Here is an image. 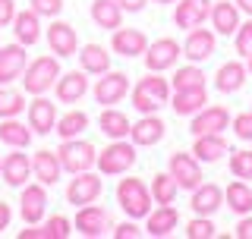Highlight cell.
<instances>
[{"instance_id":"obj_47","label":"cell","mask_w":252,"mask_h":239,"mask_svg":"<svg viewBox=\"0 0 252 239\" xmlns=\"http://www.w3.org/2000/svg\"><path fill=\"white\" fill-rule=\"evenodd\" d=\"M233 236L236 239H252V214H243L233 227Z\"/></svg>"},{"instance_id":"obj_27","label":"cell","mask_w":252,"mask_h":239,"mask_svg":"<svg viewBox=\"0 0 252 239\" xmlns=\"http://www.w3.org/2000/svg\"><path fill=\"white\" fill-rule=\"evenodd\" d=\"M13 35H16V41L26 44V47L38 44L41 41V16L32 10V6L29 10H19L13 16Z\"/></svg>"},{"instance_id":"obj_17","label":"cell","mask_w":252,"mask_h":239,"mask_svg":"<svg viewBox=\"0 0 252 239\" xmlns=\"http://www.w3.org/2000/svg\"><path fill=\"white\" fill-rule=\"evenodd\" d=\"M215 44H218L215 29L195 26V29H189V35H186V41H183V57L189 63H205L211 54H215Z\"/></svg>"},{"instance_id":"obj_12","label":"cell","mask_w":252,"mask_h":239,"mask_svg":"<svg viewBox=\"0 0 252 239\" xmlns=\"http://www.w3.org/2000/svg\"><path fill=\"white\" fill-rule=\"evenodd\" d=\"M26 117L35 135H51L57 126V104L47 94H32V101L26 104Z\"/></svg>"},{"instance_id":"obj_35","label":"cell","mask_w":252,"mask_h":239,"mask_svg":"<svg viewBox=\"0 0 252 239\" xmlns=\"http://www.w3.org/2000/svg\"><path fill=\"white\" fill-rule=\"evenodd\" d=\"M89 129V114L85 110H66L63 117H57V126H54V132L63 139H76V135H82Z\"/></svg>"},{"instance_id":"obj_15","label":"cell","mask_w":252,"mask_h":239,"mask_svg":"<svg viewBox=\"0 0 252 239\" xmlns=\"http://www.w3.org/2000/svg\"><path fill=\"white\" fill-rule=\"evenodd\" d=\"M189 208H192V214H202V217H215V214L224 208V189L202 179L199 186L189 192Z\"/></svg>"},{"instance_id":"obj_11","label":"cell","mask_w":252,"mask_h":239,"mask_svg":"<svg viewBox=\"0 0 252 239\" xmlns=\"http://www.w3.org/2000/svg\"><path fill=\"white\" fill-rule=\"evenodd\" d=\"M44 38H47V47H51L54 57H60V60L76 57V51H79V35H76V29L69 26V22L60 19V16L44 29Z\"/></svg>"},{"instance_id":"obj_34","label":"cell","mask_w":252,"mask_h":239,"mask_svg":"<svg viewBox=\"0 0 252 239\" xmlns=\"http://www.w3.org/2000/svg\"><path fill=\"white\" fill-rule=\"evenodd\" d=\"M89 13H92V22L98 29H104V31L120 29V22H123V10H120L117 0H92Z\"/></svg>"},{"instance_id":"obj_4","label":"cell","mask_w":252,"mask_h":239,"mask_svg":"<svg viewBox=\"0 0 252 239\" xmlns=\"http://www.w3.org/2000/svg\"><path fill=\"white\" fill-rule=\"evenodd\" d=\"M139 145H132V142L126 139H110L104 151H98V161H94V167H98L101 177H123V173H129L132 167H136L139 161Z\"/></svg>"},{"instance_id":"obj_10","label":"cell","mask_w":252,"mask_h":239,"mask_svg":"<svg viewBox=\"0 0 252 239\" xmlns=\"http://www.w3.org/2000/svg\"><path fill=\"white\" fill-rule=\"evenodd\" d=\"M101 189H104V179H101L98 173H92V170L73 173V179H69V186H66V202L76 205V208L92 205V202H98Z\"/></svg>"},{"instance_id":"obj_23","label":"cell","mask_w":252,"mask_h":239,"mask_svg":"<svg viewBox=\"0 0 252 239\" xmlns=\"http://www.w3.org/2000/svg\"><path fill=\"white\" fill-rule=\"evenodd\" d=\"M177 224H180V211L173 208V205H158L145 217V233L155 236V239H164L177 230Z\"/></svg>"},{"instance_id":"obj_40","label":"cell","mask_w":252,"mask_h":239,"mask_svg":"<svg viewBox=\"0 0 252 239\" xmlns=\"http://www.w3.org/2000/svg\"><path fill=\"white\" fill-rule=\"evenodd\" d=\"M215 236H218V227H215L211 217L195 214V217L186 224V239H215Z\"/></svg>"},{"instance_id":"obj_52","label":"cell","mask_w":252,"mask_h":239,"mask_svg":"<svg viewBox=\"0 0 252 239\" xmlns=\"http://www.w3.org/2000/svg\"><path fill=\"white\" fill-rule=\"evenodd\" d=\"M148 3H164L167 6V3H177V0H148Z\"/></svg>"},{"instance_id":"obj_26","label":"cell","mask_w":252,"mask_h":239,"mask_svg":"<svg viewBox=\"0 0 252 239\" xmlns=\"http://www.w3.org/2000/svg\"><path fill=\"white\" fill-rule=\"evenodd\" d=\"M205 104H208L205 85H199V89H177L170 94V110L177 117H192V114H199Z\"/></svg>"},{"instance_id":"obj_19","label":"cell","mask_w":252,"mask_h":239,"mask_svg":"<svg viewBox=\"0 0 252 239\" xmlns=\"http://www.w3.org/2000/svg\"><path fill=\"white\" fill-rule=\"evenodd\" d=\"M29 63L26 44L13 41V44H0V85H13L16 79H22V69Z\"/></svg>"},{"instance_id":"obj_55","label":"cell","mask_w":252,"mask_h":239,"mask_svg":"<svg viewBox=\"0 0 252 239\" xmlns=\"http://www.w3.org/2000/svg\"><path fill=\"white\" fill-rule=\"evenodd\" d=\"M249 114H252V110H249Z\"/></svg>"},{"instance_id":"obj_31","label":"cell","mask_w":252,"mask_h":239,"mask_svg":"<svg viewBox=\"0 0 252 239\" xmlns=\"http://www.w3.org/2000/svg\"><path fill=\"white\" fill-rule=\"evenodd\" d=\"M224 208H230L236 217H243V214H252V186L246 179H236L224 189Z\"/></svg>"},{"instance_id":"obj_41","label":"cell","mask_w":252,"mask_h":239,"mask_svg":"<svg viewBox=\"0 0 252 239\" xmlns=\"http://www.w3.org/2000/svg\"><path fill=\"white\" fill-rule=\"evenodd\" d=\"M41 227H44L47 239H66L69 233H73V220H69L66 214H54V217H47Z\"/></svg>"},{"instance_id":"obj_24","label":"cell","mask_w":252,"mask_h":239,"mask_svg":"<svg viewBox=\"0 0 252 239\" xmlns=\"http://www.w3.org/2000/svg\"><path fill=\"white\" fill-rule=\"evenodd\" d=\"M192 154L199 157L202 164H218L220 157L230 154V145H227L224 132H205V135H195Z\"/></svg>"},{"instance_id":"obj_13","label":"cell","mask_w":252,"mask_h":239,"mask_svg":"<svg viewBox=\"0 0 252 239\" xmlns=\"http://www.w3.org/2000/svg\"><path fill=\"white\" fill-rule=\"evenodd\" d=\"M47 214V186L44 182H26L19 195V217L26 224H41Z\"/></svg>"},{"instance_id":"obj_1","label":"cell","mask_w":252,"mask_h":239,"mask_svg":"<svg viewBox=\"0 0 252 239\" xmlns=\"http://www.w3.org/2000/svg\"><path fill=\"white\" fill-rule=\"evenodd\" d=\"M170 79H164L161 73H148L129 89V101L139 114H158L164 104H170Z\"/></svg>"},{"instance_id":"obj_38","label":"cell","mask_w":252,"mask_h":239,"mask_svg":"<svg viewBox=\"0 0 252 239\" xmlns=\"http://www.w3.org/2000/svg\"><path fill=\"white\" fill-rule=\"evenodd\" d=\"M26 91L19 89H10V85H0V120L6 117H19L22 110H26Z\"/></svg>"},{"instance_id":"obj_7","label":"cell","mask_w":252,"mask_h":239,"mask_svg":"<svg viewBox=\"0 0 252 239\" xmlns=\"http://www.w3.org/2000/svg\"><path fill=\"white\" fill-rule=\"evenodd\" d=\"M129 76L126 73H120V69H107V73H101V79L94 82V89H92V94H94V101H98L101 107H117L120 101L129 94Z\"/></svg>"},{"instance_id":"obj_16","label":"cell","mask_w":252,"mask_h":239,"mask_svg":"<svg viewBox=\"0 0 252 239\" xmlns=\"http://www.w3.org/2000/svg\"><path fill=\"white\" fill-rule=\"evenodd\" d=\"M164 132H167V123L158 114H139V120L129 129V142L139 145V148H152L164 139Z\"/></svg>"},{"instance_id":"obj_21","label":"cell","mask_w":252,"mask_h":239,"mask_svg":"<svg viewBox=\"0 0 252 239\" xmlns=\"http://www.w3.org/2000/svg\"><path fill=\"white\" fill-rule=\"evenodd\" d=\"M211 3L215 0H177V10H173V22L180 29H195V26H205L211 16Z\"/></svg>"},{"instance_id":"obj_48","label":"cell","mask_w":252,"mask_h":239,"mask_svg":"<svg viewBox=\"0 0 252 239\" xmlns=\"http://www.w3.org/2000/svg\"><path fill=\"white\" fill-rule=\"evenodd\" d=\"M19 239H47L44 236V227H38V224H29V230H22Z\"/></svg>"},{"instance_id":"obj_22","label":"cell","mask_w":252,"mask_h":239,"mask_svg":"<svg viewBox=\"0 0 252 239\" xmlns=\"http://www.w3.org/2000/svg\"><path fill=\"white\" fill-rule=\"evenodd\" d=\"M148 47V38L145 31L139 29H114V35H110V51L120 54V57H142Z\"/></svg>"},{"instance_id":"obj_20","label":"cell","mask_w":252,"mask_h":239,"mask_svg":"<svg viewBox=\"0 0 252 239\" xmlns=\"http://www.w3.org/2000/svg\"><path fill=\"white\" fill-rule=\"evenodd\" d=\"M0 177H3V182L10 189H22L32 179V157L22 154V148H13V154H3Z\"/></svg>"},{"instance_id":"obj_18","label":"cell","mask_w":252,"mask_h":239,"mask_svg":"<svg viewBox=\"0 0 252 239\" xmlns=\"http://www.w3.org/2000/svg\"><path fill=\"white\" fill-rule=\"evenodd\" d=\"M54 94L60 104H79L89 94V73L85 69H73V73H60V79L54 82Z\"/></svg>"},{"instance_id":"obj_44","label":"cell","mask_w":252,"mask_h":239,"mask_svg":"<svg viewBox=\"0 0 252 239\" xmlns=\"http://www.w3.org/2000/svg\"><path fill=\"white\" fill-rule=\"evenodd\" d=\"M230 129L236 132L240 142H252V114H240L230 120Z\"/></svg>"},{"instance_id":"obj_25","label":"cell","mask_w":252,"mask_h":239,"mask_svg":"<svg viewBox=\"0 0 252 239\" xmlns=\"http://www.w3.org/2000/svg\"><path fill=\"white\" fill-rule=\"evenodd\" d=\"M32 177H35L38 182H44V186H54V182H60L63 177V167H60V157L57 151H35L32 154Z\"/></svg>"},{"instance_id":"obj_30","label":"cell","mask_w":252,"mask_h":239,"mask_svg":"<svg viewBox=\"0 0 252 239\" xmlns=\"http://www.w3.org/2000/svg\"><path fill=\"white\" fill-rule=\"evenodd\" d=\"M76 57H79V69H85L89 76H101L110 69V54L101 44H82L76 51Z\"/></svg>"},{"instance_id":"obj_28","label":"cell","mask_w":252,"mask_h":239,"mask_svg":"<svg viewBox=\"0 0 252 239\" xmlns=\"http://www.w3.org/2000/svg\"><path fill=\"white\" fill-rule=\"evenodd\" d=\"M246 79H249V69L243 66L240 60H227L215 73V89L220 94H233V91H240L243 85H246Z\"/></svg>"},{"instance_id":"obj_2","label":"cell","mask_w":252,"mask_h":239,"mask_svg":"<svg viewBox=\"0 0 252 239\" xmlns=\"http://www.w3.org/2000/svg\"><path fill=\"white\" fill-rule=\"evenodd\" d=\"M57 79H60V57L41 54V57L29 60L26 69H22V91L26 94H47Z\"/></svg>"},{"instance_id":"obj_32","label":"cell","mask_w":252,"mask_h":239,"mask_svg":"<svg viewBox=\"0 0 252 239\" xmlns=\"http://www.w3.org/2000/svg\"><path fill=\"white\" fill-rule=\"evenodd\" d=\"M32 135H35V132H32V126L29 123H19V117L0 120V142H3V145L26 151L32 145Z\"/></svg>"},{"instance_id":"obj_37","label":"cell","mask_w":252,"mask_h":239,"mask_svg":"<svg viewBox=\"0 0 252 239\" xmlns=\"http://www.w3.org/2000/svg\"><path fill=\"white\" fill-rule=\"evenodd\" d=\"M205 85V73L199 63H186V66H177L173 69V79H170V89H199Z\"/></svg>"},{"instance_id":"obj_8","label":"cell","mask_w":252,"mask_h":239,"mask_svg":"<svg viewBox=\"0 0 252 239\" xmlns=\"http://www.w3.org/2000/svg\"><path fill=\"white\" fill-rule=\"evenodd\" d=\"M167 170H170V177L180 182V189H186V192H192L205 179L202 177V161L195 154H189V151H173L170 161H167Z\"/></svg>"},{"instance_id":"obj_42","label":"cell","mask_w":252,"mask_h":239,"mask_svg":"<svg viewBox=\"0 0 252 239\" xmlns=\"http://www.w3.org/2000/svg\"><path fill=\"white\" fill-rule=\"evenodd\" d=\"M233 44H236V54H240V57H249L252 54V16L246 22H240V29L233 31Z\"/></svg>"},{"instance_id":"obj_49","label":"cell","mask_w":252,"mask_h":239,"mask_svg":"<svg viewBox=\"0 0 252 239\" xmlns=\"http://www.w3.org/2000/svg\"><path fill=\"white\" fill-rule=\"evenodd\" d=\"M10 220H13V208H10L6 202H0V233L10 227Z\"/></svg>"},{"instance_id":"obj_14","label":"cell","mask_w":252,"mask_h":239,"mask_svg":"<svg viewBox=\"0 0 252 239\" xmlns=\"http://www.w3.org/2000/svg\"><path fill=\"white\" fill-rule=\"evenodd\" d=\"M192 123H189V132L192 135H205V132H224L230 129V110H227L224 104H205L199 114L189 117Z\"/></svg>"},{"instance_id":"obj_3","label":"cell","mask_w":252,"mask_h":239,"mask_svg":"<svg viewBox=\"0 0 252 239\" xmlns=\"http://www.w3.org/2000/svg\"><path fill=\"white\" fill-rule=\"evenodd\" d=\"M117 205L123 208L126 217L142 220L155 208V198H152V189H148L139 177H123L117 182Z\"/></svg>"},{"instance_id":"obj_33","label":"cell","mask_w":252,"mask_h":239,"mask_svg":"<svg viewBox=\"0 0 252 239\" xmlns=\"http://www.w3.org/2000/svg\"><path fill=\"white\" fill-rule=\"evenodd\" d=\"M98 129L107 135V139H129V129H132V120L117 107H104L98 117Z\"/></svg>"},{"instance_id":"obj_29","label":"cell","mask_w":252,"mask_h":239,"mask_svg":"<svg viewBox=\"0 0 252 239\" xmlns=\"http://www.w3.org/2000/svg\"><path fill=\"white\" fill-rule=\"evenodd\" d=\"M211 26H215V35H233L240 29V6L233 0H218L211 3Z\"/></svg>"},{"instance_id":"obj_9","label":"cell","mask_w":252,"mask_h":239,"mask_svg":"<svg viewBox=\"0 0 252 239\" xmlns=\"http://www.w3.org/2000/svg\"><path fill=\"white\" fill-rule=\"evenodd\" d=\"M73 230L79 236H85V239H98V236H104L110 230V214L94 202L82 205V208L76 211V217H73Z\"/></svg>"},{"instance_id":"obj_46","label":"cell","mask_w":252,"mask_h":239,"mask_svg":"<svg viewBox=\"0 0 252 239\" xmlns=\"http://www.w3.org/2000/svg\"><path fill=\"white\" fill-rule=\"evenodd\" d=\"M13 16H16V0H0V29L13 26Z\"/></svg>"},{"instance_id":"obj_43","label":"cell","mask_w":252,"mask_h":239,"mask_svg":"<svg viewBox=\"0 0 252 239\" xmlns=\"http://www.w3.org/2000/svg\"><path fill=\"white\" fill-rule=\"evenodd\" d=\"M32 10L41 16V19H57L63 13V0H32Z\"/></svg>"},{"instance_id":"obj_53","label":"cell","mask_w":252,"mask_h":239,"mask_svg":"<svg viewBox=\"0 0 252 239\" xmlns=\"http://www.w3.org/2000/svg\"><path fill=\"white\" fill-rule=\"evenodd\" d=\"M246 69H249V76H252V54L246 57Z\"/></svg>"},{"instance_id":"obj_51","label":"cell","mask_w":252,"mask_h":239,"mask_svg":"<svg viewBox=\"0 0 252 239\" xmlns=\"http://www.w3.org/2000/svg\"><path fill=\"white\" fill-rule=\"evenodd\" d=\"M233 3H236V6H240V10H243V13H246V16H252V0H233Z\"/></svg>"},{"instance_id":"obj_6","label":"cell","mask_w":252,"mask_h":239,"mask_svg":"<svg viewBox=\"0 0 252 239\" xmlns=\"http://www.w3.org/2000/svg\"><path fill=\"white\" fill-rule=\"evenodd\" d=\"M142 57H145L148 73H167V69H173L177 60L183 57V44L173 41V38H158V41H148Z\"/></svg>"},{"instance_id":"obj_5","label":"cell","mask_w":252,"mask_h":239,"mask_svg":"<svg viewBox=\"0 0 252 239\" xmlns=\"http://www.w3.org/2000/svg\"><path fill=\"white\" fill-rule=\"evenodd\" d=\"M57 157H60L63 173H82V170H92L94 167V161H98V148H94L92 142H85L82 135H76V139H63L60 142Z\"/></svg>"},{"instance_id":"obj_45","label":"cell","mask_w":252,"mask_h":239,"mask_svg":"<svg viewBox=\"0 0 252 239\" xmlns=\"http://www.w3.org/2000/svg\"><path fill=\"white\" fill-rule=\"evenodd\" d=\"M110 233H114V239H139L142 236V227L129 217V220H123V224L110 227Z\"/></svg>"},{"instance_id":"obj_54","label":"cell","mask_w":252,"mask_h":239,"mask_svg":"<svg viewBox=\"0 0 252 239\" xmlns=\"http://www.w3.org/2000/svg\"><path fill=\"white\" fill-rule=\"evenodd\" d=\"M0 164H3V154H0Z\"/></svg>"},{"instance_id":"obj_36","label":"cell","mask_w":252,"mask_h":239,"mask_svg":"<svg viewBox=\"0 0 252 239\" xmlns=\"http://www.w3.org/2000/svg\"><path fill=\"white\" fill-rule=\"evenodd\" d=\"M152 198H155V205H173L177 202V192H180V182L170 177V170L167 173H155V179H152Z\"/></svg>"},{"instance_id":"obj_39","label":"cell","mask_w":252,"mask_h":239,"mask_svg":"<svg viewBox=\"0 0 252 239\" xmlns=\"http://www.w3.org/2000/svg\"><path fill=\"white\" fill-rule=\"evenodd\" d=\"M227 167H230V173L236 179H252V151L240 148V151H230L227 154Z\"/></svg>"},{"instance_id":"obj_50","label":"cell","mask_w":252,"mask_h":239,"mask_svg":"<svg viewBox=\"0 0 252 239\" xmlns=\"http://www.w3.org/2000/svg\"><path fill=\"white\" fill-rule=\"evenodd\" d=\"M117 3H120V10H123V13H139L142 6L148 3V0H117Z\"/></svg>"}]
</instances>
